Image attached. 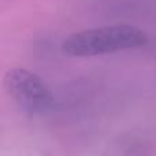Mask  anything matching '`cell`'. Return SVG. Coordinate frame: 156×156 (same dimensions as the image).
Instances as JSON below:
<instances>
[{"mask_svg": "<svg viewBox=\"0 0 156 156\" xmlns=\"http://www.w3.org/2000/svg\"><path fill=\"white\" fill-rule=\"evenodd\" d=\"M148 41V34L136 26L111 25L73 33L63 41L62 51L67 56L90 58L140 48Z\"/></svg>", "mask_w": 156, "mask_h": 156, "instance_id": "6da1fadb", "label": "cell"}, {"mask_svg": "<svg viewBox=\"0 0 156 156\" xmlns=\"http://www.w3.org/2000/svg\"><path fill=\"white\" fill-rule=\"evenodd\" d=\"M3 86L8 96L30 115H45L55 107L52 90L30 70L10 69L3 77Z\"/></svg>", "mask_w": 156, "mask_h": 156, "instance_id": "7a4b0ae2", "label": "cell"}]
</instances>
